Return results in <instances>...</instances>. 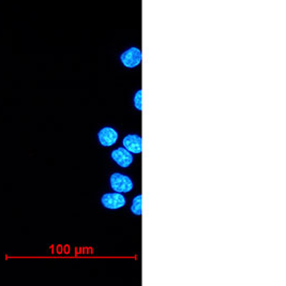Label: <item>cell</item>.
I'll use <instances>...</instances> for the list:
<instances>
[{
    "mask_svg": "<svg viewBox=\"0 0 286 286\" xmlns=\"http://www.w3.org/2000/svg\"><path fill=\"white\" fill-rule=\"evenodd\" d=\"M120 64L128 69L139 67L143 61L142 49L138 46H129L119 55Z\"/></svg>",
    "mask_w": 286,
    "mask_h": 286,
    "instance_id": "1",
    "label": "cell"
},
{
    "mask_svg": "<svg viewBox=\"0 0 286 286\" xmlns=\"http://www.w3.org/2000/svg\"><path fill=\"white\" fill-rule=\"evenodd\" d=\"M110 188L114 192L118 193H128L133 189V181L127 175H123L120 173H114L109 178Z\"/></svg>",
    "mask_w": 286,
    "mask_h": 286,
    "instance_id": "2",
    "label": "cell"
},
{
    "mask_svg": "<svg viewBox=\"0 0 286 286\" xmlns=\"http://www.w3.org/2000/svg\"><path fill=\"white\" fill-rule=\"evenodd\" d=\"M101 203L105 208L115 210L126 206L127 200L122 193L114 192V193L104 194L101 198Z\"/></svg>",
    "mask_w": 286,
    "mask_h": 286,
    "instance_id": "3",
    "label": "cell"
},
{
    "mask_svg": "<svg viewBox=\"0 0 286 286\" xmlns=\"http://www.w3.org/2000/svg\"><path fill=\"white\" fill-rule=\"evenodd\" d=\"M111 159H113L115 162L122 168L129 167L133 162L132 154L128 151L124 147L115 149V150L111 152Z\"/></svg>",
    "mask_w": 286,
    "mask_h": 286,
    "instance_id": "4",
    "label": "cell"
},
{
    "mask_svg": "<svg viewBox=\"0 0 286 286\" xmlns=\"http://www.w3.org/2000/svg\"><path fill=\"white\" fill-rule=\"evenodd\" d=\"M123 147L131 154L139 155L143 151V140L140 135L130 134L122 140Z\"/></svg>",
    "mask_w": 286,
    "mask_h": 286,
    "instance_id": "5",
    "label": "cell"
},
{
    "mask_svg": "<svg viewBox=\"0 0 286 286\" xmlns=\"http://www.w3.org/2000/svg\"><path fill=\"white\" fill-rule=\"evenodd\" d=\"M98 139L100 144L104 147H110L117 143L118 133L115 129L110 127H105L98 133Z\"/></svg>",
    "mask_w": 286,
    "mask_h": 286,
    "instance_id": "6",
    "label": "cell"
},
{
    "mask_svg": "<svg viewBox=\"0 0 286 286\" xmlns=\"http://www.w3.org/2000/svg\"><path fill=\"white\" fill-rule=\"evenodd\" d=\"M142 200H143V196L138 195L136 197H134L132 206H131V213L134 214L135 216H142L143 214V210H142Z\"/></svg>",
    "mask_w": 286,
    "mask_h": 286,
    "instance_id": "7",
    "label": "cell"
},
{
    "mask_svg": "<svg viewBox=\"0 0 286 286\" xmlns=\"http://www.w3.org/2000/svg\"><path fill=\"white\" fill-rule=\"evenodd\" d=\"M142 89L139 90L138 92L135 93L134 96V106L136 107V109H139V110H142L143 109V104H142Z\"/></svg>",
    "mask_w": 286,
    "mask_h": 286,
    "instance_id": "8",
    "label": "cell"
}]
</instances>
